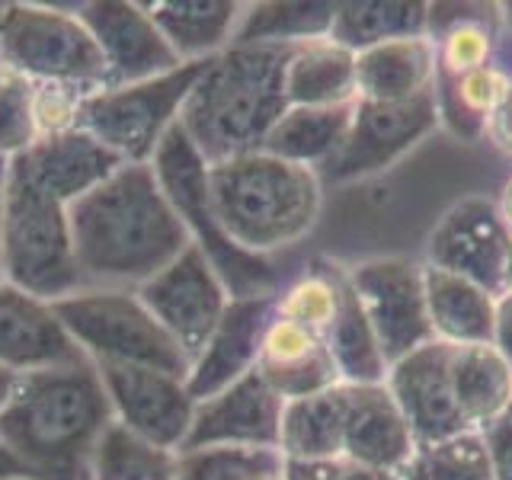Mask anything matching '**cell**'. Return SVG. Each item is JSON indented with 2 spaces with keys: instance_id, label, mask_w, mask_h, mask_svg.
Instances as JSON below:
<instances>
[{
  "instance_id": "6da1fadb",
  "label": "cell",
  "mask_w": 512,
  "mask_h": 480,
  "mask_svg": "<svg viewBox=\"0 0 512 480\" xmlns=\"http://www.w3.org/2000/svg\"><path fill=\"white\" fill-rule=\"evenodd\" d=\"M71 231L87 288L135 292L192 244L151 164H122L77 199Z\"/></svg>"
},
{
  "instance_id": "7a4b0ae2",
  "label": "cell",
  "mask_w": 512,
  "mask_h": 480,
  "mask_svg": "<svg viewBox=\"0 0 512 480\" xmlns=\"http://www.w3.org/2000/svg\"><path fill=\"white\" fill-rule=\"evenodd\" d=\"M112 423L90 359L16 375L0 410V442L29 480H87L93 448Z\"/></svg>"
},
{
  "instance_id": "3957f363",
  "label": "cell",
  "mask_w": 512,
  "mask_h": 480,
  "mask_svg": "<svg viewBox=\"0 0 512 480\" xmlns=\"http://www.w3.org/2000/svg\"><path fill=\"white\" fill-rule=\"evenodd\" d=\"M292 45H231L208 58L180 112V128L208 167L263 151L285 109Z\"/></svg>"
},
{
  "instance_id": "277c9868",
  "label": "cell",
  "mask_w": 512,
  "mask_h": 480,
  "mask_svg": "<svg viewBox=\"0 0 512 480\" xmlns=\"http://www.w3.org/2000/svg\"><path fill=\"white\" fill-rule=\"evenodd\" d=\"M208 189L224 234L256 256L295 244L320 215L317 173L266 151L208 167Z\"/></svg>"
},
{
  "instance_id": "5b68a950",
  "label": "cell",
  "mask_w": 512,
  "mask_h": 480,
  "mask_svg": "<svg viewBox=\"0 0 512 480\" xmlns=\"http://www.w3.org/2000/svg\"><path fill=\"white\" fill-rule=\"evenodd\" d=\"M4 279L48 304L87 288L77 266L71 205L42 189L20 160L7 164Z\"/></svg>"
},
{
  "instance_id": "8992f818",
  "label": "cell",
  "mask_w": 512,
  "mask_h": 480,
  "mask_svg": "<svg viewBox=\"0 0 512 480\" xmlns=\"http://www.w3.org/2000/svg\"><path fill=\"white\" fill-rule=\"evenodd\" d=\"M151 167L157 183L170 199L173 212L180 215L189 240L196 244L212 269L221 276L231 298H266L276 295V272L266 256L247 253L224 234L221 221L212 205V189H208V164L202 154L192 148V141L176 122L170 135L157 148Z\"/></svg>"
},
{
  "instance_id": "52a82bcc",
  "label": "cell",
  "mask_w": 512,
  "mask_h": 480,
  "mask_svg": "<svg viewBox=\"0 0 512 480\" xmlns=\"http://www.w3.org/2000/svg\"><path fill=\"white\" fill-rule=\"evenodd\" d=\"M0 64L39 87H68L84 96L112 87L106 58L84 20L45 4L0 10Z\"/></svg>"
},
{
  "instance_id": "ba28073f",
  "label": "cell",
  "mask_w": 512,
  "mask_h": 480,
  "mask_svg": "<svg viewBox=\"0 0 512 480\" xmlns=\"http://www.w3.org/2000/svg\"><path fill=\"white\" fill-rule=\"evenodd\" d=\"M64 330L90 362L144 365L176 378H189V356L132 288H80L52 304Z\"/></svg>"
},
{
  "instance_id": "9c48e42d",
  "label": "cell",
  "mask_w": 512,
  "mask_h": 480,
  "mask_svg": "<svg viewBox=\"0 0 512 480\" xmlns=\"http://www.w3.org/2000/svg\"><path fill=\"white\" fill-rule=\"evenodd\" d=\"M205 64L208 61H186L170 74L90 93L80 106V128L122 164H151L170 128L180 122V112Z\"/></svg>"
},
{
  "instance_id": "30bf717a",
  "label": "cell",
  "mask_w": 512,
  "mask_h": 480,
  "mask_svg": "<svg viewBox=\"0 0 512 480\" xmlns=\"http://www.w3.org/2000/svg\"><path fill=\"white\" fill-rule=\"evenodd\" d=\"M135 292L189 362L205 349L208 336L215 333L231 304V292L196 244H189L170 266L138 285Z\"/></svg>"
},
{
  "instance_id": "8fae6325",
  "label": "cell",
  "mask_w": 512,
  "mask_h": 480,
  "mask_svg": "<svg viewBox=\"0 0 512 480\" xmlns=\"http://www.w3.org/2000/svg\"><path fill=\"white\" fill-rule=\"evenodd\" d=\"M349 282L356 288L388 368L436 340L426 308L423 269L416 263L400 256L368 260L349 272Z\"/></svg>"
},
{
  "instance_id": "7c38bea8",
  "label": "cell",
  "mask_w": 512,
  "mask_h": 480,
  "mask_svg": "<svg viewBox=\"0 0 512 480\" xmlns=\"http://www.w3.org/2000/svg\"><path fill=\"white\" fill-rule=\"evenodd\" d=\"M106 388L112 420L132 429L135 436L148 439L164 452L180 455L189 439L196 397L189 394L186 378L144 365H116L93 362Z\"/></svg>"
},
{
  "instance_id": "4fadbf2b",
  "label": "cell",
  "mask_w": 512,
  "mask_h": 480,
  "mask_svg": "<svg viewBox=\"0 0 512 480\" xmlns=\"http://www.w3.org/2000/svg\"><path fill=\"white\" fill-rule=\"evenodd\" d=\"M439 112L432 93H420L404 103H368L359 100L352 112V125L346 141L327 160L330 180H356L375 173L407 154L416 141L432 132Z\"/></svg>"
},
{
  "instance_id": "5bb4252c",
  "label": "cell",
  "mask_w": 512,
  "mask_h": 480,
  "mask_svg": "<svg viewBox=\"0 0 512 480\" xmlns=\"http://www.w3.org/2000/svg\"><path fill=\"white\" fill-rule=\"evenodd\" d=\"M509 244L512 234L500 208L480 196H471L448 208L436 231L429 234V266L471 279L500 298Z\"/></svg>"
},
{
  "instance_id": "9a60e30c",
  "label": "cell",
  "mask_w": 512,
  "mask_h": 480,
  "mask_svg": "<svg viewBox=\"0 0 512 480\" xmlns=\"http://www.w3.org/2000/svg\"><path fill=\"white\" fill-rule=\"evenodd\" d=\"M455 343L432 340L388 368V391L404 410L416 445L442 442L471 432L455 400L452 381Z\"/></svg>"
},
{
  "instance_id": "2e32d148",
  "label": "cell",
  "mask_w": 512,
  "mask_h": 480,
  "mask_svg": "<svg viewBox=\"0 0 512 480\" xmlns=\"http://www.w3.org/2000/svg\"><path fill=\"white\" fill-rule=\"evenodd\" d=\"M80 20L100 45L112 84H138L180 68V58L160 36L144 4L128 0H90L80 7Z\"/></svg>"
},
{
  "instance_id": "e0dca14e",
  "label": "cell",
  "mask_w": 512,
  "mask_h": 480,
  "mask_svg": "<svg viewBox=\"0 0 512 480\" xmlns=\"http://www.w3.org/2000/svg\"><path fill=\"white\" fill-rule=\"evenodd\" d=\"M282 410L285 400L253 368L250 375L234 381L231 388L218 391L208 400H199L183 452L212 445L279 448Z\"/></svg>"
},
{
  "instance_id": "ac0fdd59",
  "label": "cell",
  "mask_w": 512,
  "mask_h": 480,
  "mask_svg": "<svg viewBox=\"0 0 512 480\" xmlns=\"http://www.w3.org/2000/svg\"><path fill=\"white\" fill-rule=\"evenodd\" d=\"M87 356L48 301L0 282V365L13 375L77 365Z\"/></svg>"
},
{
  "instance_id": "d6986e66",
  "label": "cell",
  "mask_w": 512,
  "mask_h": 480,
  "mask_svg": "<svg viewBox=\"0 0 512 480\" xmlns=\"http://www.w3.org/2000/svg\"><path fill=\"white\" fill-rule=\"evenodd\" d=\"M272 314H276V295L231 298L221 324L208 336L205 349L192 359L189 368L186 388L196 397V404L253 372Z\"/></svg>"
},
{
  "instance_id": "ffe728a7",
  "label": "cell",
  "mask_w": 512,
  "mask_h": 480,
  "mask_svg": "<svg viewBox=\"0 0 512 480\" xmlns=\"http://www.w3.org/2000/svg\"><path fill=\"white\" fill-rule=\"evenodd\" d=\"M413 452L416 439L388 384H362V388L346 384L343 458L356 468L400 474Z\"/></svg>"
},
{
  "instance_id": "44dd1931",
  "label": "cell",
  "mask_w": 512,
  "mask_h": 480,
  "mask_svg": "<svg viewBox=\"0 0 512 480\" xmlns=\"http://www.w3.org/2000/svg\"><path fill=\"white\" fill-rule=\"evenodd\" d=\"M256 372L282 400L311 397L343 384L324 336L311 333L308 327H298L279 314H272L263 333Z\"/></svg>"
},
{
  "instance_id": "7402d4cb",
  "label": "cell",
  "mask_w": 512,
  "mask_h": 480,
  "mask_svg": "<svg viewBox=\"0 0 512 480\" xmlns=\"http://www.w3.org/2000/svg\"><path fill=\"white\" fill-rule=\"evenodd\" d=\"M16 160L29 170L32 180L52 192L55 199H61L64 205L84 199L87 192H93L122 167V160L109 148H103L93 135H87L84 128L39 138Z\"/></svg>"
},
{
  "instance_id": "603a6c76",
  "label": "cell",
  "mask_w": 512,
  "mask_h": 480,
  "mask_svg": "<svg viewBox=\"0 0 512 480\" xmlns=\"http://www.w3.org/2000/svg\"><path fill=\"white\" fill-rule=\"evenodd\" d=\"M439 52L426 36L391 39L356 55L359 100L368 103H404L429 93L436 77Z\"/></svg>"
},
{
  "instance_id": "cb8c5ba5",
  "label": "cell",
  "mask_w": 512,
  "mask_h": 480,
  "mask_svg": "<svg viewBox=\"0 0 512 480\" xmlns=\"http://www.w3.org/2000/svg\"><path fill=\"white\" fill-rule=\"evenodd\" d=\"M144 7L183 64L208 61L231 48L244 16V7L234 0H157Z\"/></svg>"
},
{
  "instance_id": "d4e9b609",
  "label": "cell",
  "mask_w": 512,
  "mask_h": 480,
  "mask_svg": "<svg viewBox=\"0 0 512 480\" xmlns=\"http://www.w3.org/2000/svg\"><path fill=\"white\" fill-rule=\"evenodd\" d=\"M359 96L356 55L330 36L292 45L285 64L288 106H352Z\"/></svg>"
},
{
  "instance_id": "484cf974",
  "label": "cell",
  "mask_w": 512,
  "mask_h": 480,
  "mask_svg": "<svg viewBox=\"0 0 512 480\" xmlns=\"http://www.w3.org/2000/svg\"><path fill=\"white\" fill-rule=\"evenodd\" d=\"M423 288H426V308L429 324L436 340L445 343H493V324H496V295L477 282L455 276L436 266L423 269Z\"/></svg>"
},
{
  "instance_id": "4316f807",
  "label": "cell",
  "mask_w": 512,
  "mask_h": 480,
  "mask_svg": "<svg viewBox=\"0 0 512 480\" xmlns=\"http://www.w3.org/2000/svg\"><path fill=\"white\" fill-rule=\"evenodd\" d=\"M333 276H336V314L324 340L336 362V372H340V381L349 384V388L384 384L388 381V362L381 356L375 330L362 311L356 288L349 282V272H343V266H333Z\"/></svg>"
},
{
  "instance_id": "83f0119b",
  "label": "cell",
  "mask_w": 512,
  "mask_h": 480,
  "mask_svg": "<svg viewBox=\"0 0 512 480\" xmlns=\"http://www.w3.org/2000/svg\"><path fill=\"white\" fill-rule=\"evenodd\" d=\"M346 436V384L311 397L285 400L279 452L288 461H333L343 458Z\"/></svg>"
},
{
  "instance_id": "f1b7e54d",
  "label": "cell",
  "mask_w": 512,
  "mask_h": 480,
  "mask_svg": "<svg viewBox=\"0 0 512 480\" xmlns=\"http://www.w3.org/2000/svg\"><path fill=\"white\" fill-rule=\"evenodd\" d=\"M455 400L471 432L487 429L512 410V365L493 343H468L452 352Z\"/></svg>"
},
{
  "instance_id": "f546056e",
  "label": "cell",
  "mask_w": 512,
  "mask_h": 480,
  "mask_svg": "<svg viewBox=\"0 0 512 480\" xmlns=\"http://www.w3.org/2000/svg\"><path fill=\"white\" fill-rule=\"evenodd\" d=\"M352 106H288L285 116L272 125V132L263 141V151L272 157H282L288 164H327L346 141L352 125Z\"/></svg>"
},
{
  "instance_id": "4dcf8cb0",
  "label": "cell",
  "mask_w": 512,
  "mask_h": 480,
  "mask_svg": "<svg viewBox=\"0 0 512 480\" xmlns=\"http://www.w3.org/2000/svg\"><path fill=\"white\" fill-rule=\"evenodd\" d=\"M336 4H260L240 16L231 45H301L330 36Z\"/></svg>"
},
{
  "instance_id": "1f68e13d",
  "label": "cell",
  "mask_w": 512,
  "mask_h": 480,
  "mask_svg": "<svg viewBox=\"0 0 512 480\" xmlns=\"http://www.w3.org/2000/svg\"><path fill=\"white\" fill-rule=\"evenodd\" d=\"M87 480H176V455L112 420L93 448Z\"/></svg>"
},
{
  "instance_id": "d6a6232c",
  "label": "cell",
  "mask_w": 512,
  "mask_h": 480,
  "mask_svg": "<svg viewBox=\"0 0 512 480\" xmlns=\"http://www.w3.org/2000/svg\"><path fill=\"white\" fill-rule=\"evenodd\" d=\"M423 26V4H336L330 39L349 48L352 55H359L365 48L391 39L423 36Z\"/></svg>"
},
{
  "instance_id": "836d02e7",
  "label": "cell",
  "mask_w": 512,
  "mask_h": 480,
  "mask_svg": "<svg viewBox=\"0 0 512 480\" xmlns=\"http://www.w3.org/2000/svg\"><path fill=\"white\" fill-rule=\"evenodd\" d=\"M404 480H493L490 455L480 432H461V436L416 445L407 468L400 471Z\"/></svg>"
},
{
  "instance_id": "e575fe53",
  "label": "cell",
  "mask_w": 512,
  "mask_h": 480,
  "mask_svg": "<svg viewBox=\"0 0 512 480\" xmlns=\"http://www.w3.org/2000/svg\"><path fill=\"white\" fill-rule=\"evenodd\" d=\"M285 471L279 448L212 445L176 455V480H256Z\"/></svg>"
},
{
  "instance_id": "d590c367",
  "label": "cell",
  "mask_w": 512,
  "mask_h": 480,
  "mask_svg": "<svg viewBox=\"0 0 512 480\" xmlns=\"http://www.w3.org/2000/svg\"><path fill=\"white\" fill-rule=\"evenodd\" d=\"M39 141L36 84L0 64V160L23 157Z\"/></svg>"
},
{
  "instance_id": "8d00e7d4",
  "label": "cell",
  "mask_w": 512,
  "mask_h": 480,
  "mask_svg": "<svg viewBox=\"0 0 512 480\" xmlns=\"http://www.w3.org/2000/svg\"><path fill=\"white\" fill-rule=\"evenodd\" d=\"M276 314L308 327L317 336H327L336 314V276L333 263H320L311 276L298 279L285 295L276 298Z\"/></svg>"
},
{
  "instance_id": "74e56055",
  "label": "cell",
  "mask_w": 512,
  "mask_h": 480,
  "mask_svg": "<svg viewBox=\"0 0 512 480\" xmlns=\"http://www.w3.org/2000/svg\"><path fill=\"white\" fill-rule=\"evenodd\" d=\"M509 84L500 71H493L490 64L487 68H477L455 77V93H458V103L464 106L471 119H490L496 106L503 103Z\"/></svg>"
},
{
  "instance_id": "f35d334b",
  "label": "cell",
  "mask_w": 512,
  "mask_h": 480,
  "mask_svg": "<svg viewBox=\"0 0 512 480\" xmlns=\"http://www.w3.org/2000/svg\"><path fill=\"white\" fill-rule=\"evenodd\" d=\"M487 55H490V36L477 23H458L442 42V64L455 77L487 68Z\"/></svg>"
},
{
  "instance_id": "ab89813d",
  "label": "cell",
  "mask_w": 512,
  "mask_h": 480,
  "mask_svg": "<svg viewBox=\"0 0 512 480\" xmlns=\"http://www.w3.org/2000/svg\"><path fill=\"white\" fill-rule=\"evenodd\" d=\"M480 436H484L490 455L493 480H512V410H506L487 429H480Z\"/></svg>"
},
{
  "instance_id": "60d3db41",
  "label": "cell",
  "mask_w": 512,
  "mask_h": 480,
  "mask_svg": "<svg viewBox=\"0 0 512 480\" xmlns=\"http://www.w3.org/2000/svg\"><path fill=\"white\" fill-rule=\"evenodd\" d=\"M349 461H288L285 458V480H346Z\"/></svg>"
},
{
  "instance_id": "b9f144b4",
  "label": "cell",
  "mask_w": 512,
  "mask_h": 480,
  "mask_svg": "<svg viewBox=\"0 0 512 480\" xmlns=\"http://www.w3.org/2000/svg\"><path fill=\"white\" fill-rule=\"evenodd\" d=\"M493 346L512 365V292L496 298V324H493Z\"/></svg>"
},
{
  "instance_id": "7bdbcfd3",
  "label": "cell",
  "mask_w": 512,
  "mask_h": 480,
  "mask_svg": "<svg viewBox=\"0 0 512 480\" xmlns=\"http://www.w3.org/2000/svg\"><path fill=\"white\" fill-rule=\"evenodd\" d=\"M493 132H496V138L503 141V148H509L512 151V84H509V90H506V96H503V103L496 106V112H493Z\"/></svg>"
},
{
  "instance_id": "ee69618b",
  "label": "cell",
  "mask_w": 512,
  "mask_h": 480,
  "mask_svg": "<svg viewBox=\"0 0 512 480\" xmlns=\"http://www.w3.org/2000/svg\"><path fill=\"white\" fill-rule=\"evenodd\" d=\"M4 202H7V160H0V282L4 279Z\"/></svg>"
},
{
  "instance_id": "f6af8a7d",
  "label": "cell",
  "mask_w": 512,
  "mask_h": 480,
  "mask_svg": "<svg viewBox=\"0 0 512 480\" xmlns=\"http://www.w3.org/2000/svg\"><path fill=\"white\" fill-rule=\"evenodd\" d=\"M13 477H26V474H23L20 464H16V458L4 448V442H0V480H13Z\"/></svg>"
},
{
  "instance_id": "bcb514c9",
  "label": "cell",
  "mask_w": 512,
  "mask_h": 480,
  "mask_svg": "<svg viewBox=\"0 0 512 480\" xmlns=\"http://www.w3.org/2000/svg\"><path fill=\"white\" fill-rule=\"evenodd\" d=\"M346 480H404V477L394 471H372V468H356V464H349Z\"/></svg>"
},
{
  "instance_id": "7dc6e473",
  "label": "cell",
  "mask_w": 512,
  "mask_h": 480,
  "mask_svg": "<svg viewBox=\"0 0 512 480\" xmlns=\"http://www.w3.org/2000/svg\"><path fill=\"white\" fill-rule=\"evenodd\" d=\"M13 384H16V375H13V372H7V368L0 365V410H4V404L10 400Z\"/></svg>"
},
{
  "instance_id": "c3c4849f",
  "label": "cell",
  "mask_w": 512,
  "mask_h": 480,
  "mask_svg": "<svg viewBox=\"0 0 512 480\" xmlns=\"http://www.w3.org/2000/svg\"><path fill=\"white\" fill-rule=\"evenodd\" d=\"M500 215H503L506 228H509V234H512V180H509V186H506V192H503V205H500Z\"/></svg>"
},
{
  "instance_id": "681fc988",
  "label": "cell",
  "mask_w": 512,
  "mask_h": 480,
  "mask_svg": "<svg viewBox=\"0 0 512 480\" xmlns=\"http://www.w3.org/2000/svg\"><path fill=\"white\" fill-rule=\"evenodd\" d=\"M503 292H512V244H509V256H506V276H503Z\"/></svg>"
},
{
  "instance_id": "f907efd6",
  "label": "cell",
  "mask_w": 512,
  "mask_h": 480,
  "mask_svg": "<svg viewBox=\"0 0 512 480\" xmlns=\"http://www.w3.org/2000/svg\"><path fill=\"white\" fill-rule=\"evenodd\" d=\"M256 480H285V471H279V474H266V477H256Z\"/></svg>"
},
{
  "instance_id": "816d5d0a",
  "label": "cell",
  "mask_w": 512,
  "mask_h": 480,
  "mask_svg": "<svg viewBox=\"0 0 512 480\" xmlns=\"http://www.w3.org/2000/svg\"><path fill=\"white\" fill-rule=\"evenodd\" d=\"M506 20H509V29H512V4H506Z\"/></svg>"
},
{
  "instance_id": "f5cc1de1",
  "label": "cell",
  "mask_w": 512,
  "mask_h": 480,
  "mask_svg": "<svg viewBox=\"0 0 512 480\" xmlns=\"http://www.w3.org/2000/svg\"><path fill=\"white\" fill-rule=\"evenodd\" d=\"M13 480H26V477H13Z\"/></svg>"
}]
</instances>
